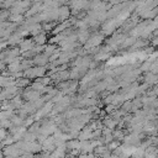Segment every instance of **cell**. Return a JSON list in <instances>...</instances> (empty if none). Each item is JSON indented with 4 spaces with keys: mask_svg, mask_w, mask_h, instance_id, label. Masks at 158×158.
I'll return each mask as SVG.
<instances>
[{
    "mask_svg": "<svg viewBox=\"0 0 158 158\" xmlns=\"http://www.w3.org/2000/svg\"><path fill=\"white\" fill-rule=\"evenodd\" d=\"M47 58H48V56L47 54H41V56H36V58H35V63L36 64H38V65H43V64H46L47 63Z\"/></svg>",
    "mask_w": 158,
    "mask_h": 158,
    "instance_id": "obj_1",
    "label": "cell"
},
{
    "mask_svg": "<svg viewBox=\"0 0 158 158\" xmlns=\"http://www.w3.org/2000/svg\"><path fill=\"white\" fill-rule=\"evenodd\" d=\"M20 51H27V49H32V42L30 41V40H27V41H25V42H22V43H20Z\"/></svg>",
    "mask_w": 158,
    "mask_h": 158,
    "instance_id": "obj_2",
    "label": "cell"
},
{
    "mask_svg": "<svg viewBox=\"0 0 158 158\" xmlns=\"http://www.w3.org/2000/svg\"><path fill=\"white\" fill-rule=\"evenodd\" d=\"M35 42L38 43V44L46 43V36H44V35H38V36H36V37H35Z\"/></svg>",
    "mask_w": 158,
    "mask_h": 158,
    "instance_id": "obj_3",
    "label": "cell"
},
{
    "mask_svg": "<svg viewBox=\"0 0 158 158\" xmlns=\"http://www.w3.org/2000/svg\"><path fill=\"white\" fill-rule=\"evenodd\" d=\"M28 83H30V81H28L27 79H25V78H23V79L17 80V81H15V84H16L17 86H25V85H27Z\"/></svg>",
    "mask_w": 158,
    "mask_h": 158,
    "instance_id": "obj_4",
    "label": "cell"
},
{
    "mask_svg": "<svg viewBox=\"0 0 158 158\" xmlns=\"http://www.w3.org/2000/svg\"><path fill=\"white\" fill-rule=\"evenodd\" d=\"M106 111H107V112H112V111H114V105H109V106L106 107Z\"/></svg>",
    "mask_w": 158,
    "mask_h": 158,
    "instance_id": "obj_5",
    "label": "cell"
},
{
    "mask_svg": "<svg viewBox=\"0 0 158 158\" xmlns=\"http://www.w3.org/2000/svg\"><path fill=\"white\" fill-rule=\"evenodd\" d=\"M4 68H5V64H4L2 62H0V70H2Z\"/></svg>",
    "mask_w": 158,
    "mask_h": 158,
    "instance_id": "obj_6",
    "label": "cell"
},
{
    "mask_svg": "<svg viewBox=\"0 0 158 158\" xmlns=\"http://www.w3.org/2000/svg\"><path fill=\"white\" fill-rule=\"evenodd\" d=\"M0 93H1V88H0Z\"/></svg>",
    "mask_w": 158,
    "mask_h": 158,
    "instance_id": "obj_7",
    "label": "cell"
}]
</instances>
